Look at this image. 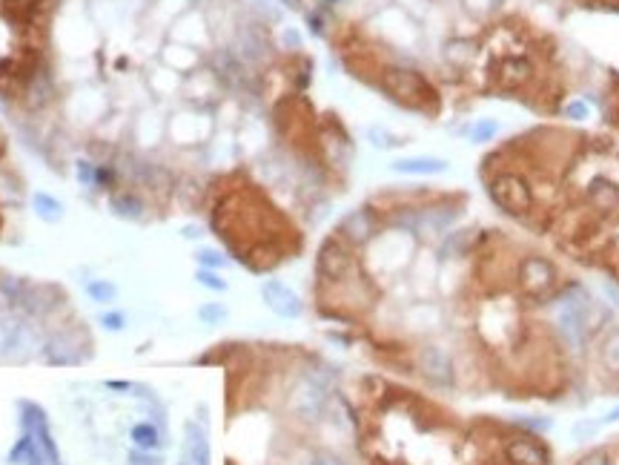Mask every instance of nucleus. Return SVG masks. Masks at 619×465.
I'll return each instance as SVG.
<instances>
[{
    "mask_svg": "<svg viewBox=\"0 0 619 465\" xmlns=\"http://www.w3.org/2000/svg\"><path fill=\"white\" fill-rule=\"evenodd\" d=\"M181 460L187 465H209V460H213L207 431L198 422H187V428H184V454H181Z\"/></svg>",
    "mask_w": 619,
    "mask_h": 465,
    "instance_id": "obj_4",
    "label": "nucleus"
},
{
    "mask_svg": "<svg viewBox=\"0 0 619 465\" xmlns=\"http://www.w3.org/2000/svg\"><path fill=\"white\" fill-rule=\"evenodd\" d=\"M129 462H132V465H158L155 460H150V457H143V454H132V457H129Z\"/></svg>",
    "mask_w": 619,
    "mask_h": 465,
    "instance_id": "obj_21",
    "label": "nucleus"
},
{
    "mask_svg": "<svg viewBox=\"0 0 619 465\" xmlns=\"http://www.w3.org/2000/svg\"><path fill=\"white\" fill-rule=\"evenodd\" d=\"M26 454H32V440H29V437H23V440H21L18 445H14V448H12V454H9V460H12V462H21V460H23Z\"/></svg>",
    "mask_w": 619,
    "mask_h": 465,
    "instance_id": "obj_18",
    "label": "nucleus"
},
{
    "mask_svg": "<svg viewBox=\"0 0 619 465\" xmlns=\"http://www.w3.org/2000/svg\"><path fill=\"white\" fill-rule=\"evenodd\" d=\"M565 115L574 118V121H585V118H591V106L585 101H571L565 106Z\"/></svg>",
    "mask_w": 619,
    "mask_h": 465,
    "instance_id": "obj_15",
    "label": "nucleus"
},
{
    "mask_svg": "<svg viewBox=\"0 0 619 465\" xmlns=\"http://www.w3.org/2000/svg\"><path fill=\"white\" fill-rule=\"evenodd\" d=\"M198 316H201V322H207V325H218V322L226 319V308H221V304H204V308L198 310Z\"/></svg>",
    "mask_w": 619,
    "mask_h": 465,
    "instance_id": "obj_13",
    "label": "nucleus"
},
{
    "mask_svg": "<svg viewBox=\"0 0 619 465\" xmlns=\"http://www.w3.org/2000/svg\"><path fill=\"white\" fill-rule=\"evenodd\" d=\"M591 465H602V462H599V460H591Z\"/></svg>",
    "mask_w": 619,
    "mask_h": 465,
    "instance_id": "obj_22",
    "label": "nucleus"
},
{
    "mask_svg": "<svg viewBox=\"0 0 619 465\" xmlns=\"http://www.w3.org/2000/svg\"><path fill=\"white\" fill-rule=\"evenodd\" d=\"M101 322H104L106 330H124V316L121 313H106Z\"/></svg>",
    "mask_w": 619,
    "mask_h": 465,
    "instance_id": "obj_19",
    "label": "nucleus"
},
{
    "mask_svg": "<svg viewBox=\"0 0 619 465\" xmlns=\"http://www.w3.org/2000/svg\"><path fill=\"white\" fill-rule=\"evenodd\" d=\"M557 325H559V333L565 336L571 345H582L585 339V328H588V296L582 291H571L565 293L559 302H557Z\"/></svg>",
    "mask_w": 619,
    "mask_h": 465,
    "instance_id": "obj_2",
    "label": "nucleus"
},
{
    "mask_svg": "<svg viewBox=\"0 0 619 465\" xmlns=\"http://www.w3.org/2000/svg\"><path fill=\"white\" fill-rule=\"evenodd\" d=\"M602 425L599 422H576L574 425V440H591Z\"/></svg>",
    "mask_w": 619,
    "mask_h": 465,
    "instance_id": "obj_17",
    "label": "nucleus"
},
{
    "mask_svg": "<svg viewBox=\"0 0 619 465\" xmlns=\"http://www.w3.org/2000/svg\"><path fill=\"white\" fill-rule=\"evenodd\" d=\"M198 284L209 287V291H215V293H224V291H226V282H224V279H218L215 270H207V267H201V270H198Z\"/></svg>",
    "mask_w": 619,
    "mask_h": 465,
    "instance_id": "obj_12",
    "label": "nucleus"
},
{
    "mask_svg": "<svg viewBox=\"0 0 619 465\" xmlns=\"http://www.w3.org/2000/svg\"><path fill=\"white\" fill-rule=\"evenodd\" d=\"M52 0H0V92L18 95L35 75Z\"/></svg>",
    "mask_w": 619,
    "mask_h": 465,
    "instance_id": "obj_1",
    "label": "nucleus"
},
{
    "mask_svg": "<svg viewBox=\"0 0 619 465\" xmlns=\"http://www.w3.org/2000/svg\"><path fill=\"white\" fill-rule=\"evenodd\" d=\"M35 201H38V207H40V210H38V213H43L46 218H58V216H60V204H58V201H52V199H46V196H38Z\"/></svg>",
    "mask_w": 619,
    "mask_h": 465,
    "instance_id": "obj_16",
    "label": "nucleus"
},
{
    "mask_svg": "<svg viewBox=\"0 0 619 465\" xmlns=\"http://www.w3.org/2000/svg\"><path fill=\"white\" fill-rule=\"evenodd\" d=\"M499 135V124L493 118H479L474 126H470V141L474 144H487Z\"/></svg>",
    "mask_w": 619,
    "mask_h": 465,
    "instance_id": "obj_9",
    "label": "nucleus"
},
{
    "mask_svg": "<svg viewBox=\"0 0 619 465\" xmlns=\"http://www.w3.org/2000/svg\"><path fill=\"white\" fill-rule=\"evenodd\" d=\"M602 359H605V365L611 367V371H619V330L611 333L605 345H602Z\"/></svg>",
    "mask_w": 619,
    "mask_h": 465,
    "instance_id": "obj_10",
    "label": "nucleus"
},
{
    "mask_svg": "<svg viewBox=\"0 0 619 465\" xmlns=\"http://www.w3.org/2000/svg\"><path fill=\"white\" fill-rule=\"evenodd\" d=\"M508 454H511L513 462H519V465H539V462L545 460L539 448L530 445V442H513V445L508 448Z\"/></svg>",
    "mask_w": 619,
    "mask_h": 465,
    "instance_id": "obj_8",
    "label": "nucleus"
},
{
    "mask_svg": "<svg viewBox=\"0 0 619 465\" xmlns=\"http://www.w3.org/2000/svg\"><path fill=\"white\" fill-rule=\"evenodd\" d=\"M0 152H3V138H0Z\"/></svg>",
    "mask_w": 619,
    "mask_h": 465,
    "instance_id": "obj_23",
    "label": "nucleus"
},
{
    "mask_svg": "<svg viewBox=\"0 0 619 465\" xmlns=\"http://www.w3.org/2000/svg\"><path fill=\"white\" fill-rule=\"evenodd\" d=\"M86 293L95 302H112V299H115V284H109V282H89L86 284Z\"/></svg>",
    "mask_w": 619,
    "mask_h": 465,
    "instance_id": "obj_11",
    "label": "nucleus"
},
{
    "mask_svg": "<svg viewBox=\"0 0 619 465\" xmlns=\"http://www.w3.org/2000/svg\"><path fill=\"white\" fill-rule=\"evenodd\" d=\"M614 422H619V405H616L614 411H608V413L599 420V425H614Z\"/></svg>",
    "mask_w": 619,
    "mask_h": 465,
    "instance_id": "obj_20",
    "label": "nucleus"
},
{
    "mask_svg": "<svg viewBox=\"0 0 619 465\" xmlns=\"http://www.w3.org/2000/svg\"><path fill=\"white\" fill-rule=\"evenodd\" d=\"M393 170L404 175H439V172H447V161L445 158L416 155V158H399V161H393Z\"/></svg>",
    "mask_w": 619,
    "mask_h": 465,
    "instance_id": "obj_5",
    "label": "nucleus"
},
{
    "mask_svg": "<svg viewBox=\"0 0 619 465\" xmlns=\"http://www.w3.org/2000/svg\"><path fill=\"white\" fill-rule=\"evenodd\" d=\"M129 437H132V445L141 448V451H152V448H158V442H161L158 428L150 425V422H138V425H132Z\"/></svg>",
    "mask_w": 619,
    "mask_h": 465,
    "instance_id": "obj_7",
    "label": "nucleus"
},
{
    "mask_svg": "<svg viewBox=\"0 0 619 465\" xmlns=\"http://www.w3.org/2000/svg\"><path fill=\"white\" fill-rule=\"evenodd\" d=\"M261 299H264L267 308L281 319H299L301 316V299H299L296 291H290L284 282H275V279L264 282L261 284Z\"/></svg>",
    "mask_w": 619,
    "mask_h": 465,
    "instance_id": "obj_3",
    "label": "nucleus"
},
{
    "mask_svg": "<svg viewBox=\"0 0 619 465\" xmlns=\"http://www.w3.org/2000/svg\"><path fill=\"white\" fill-rule=\"evenodd\" d=\"M550 279H553V267L548 264V262H542V259H530V262H525V284L530 287V291H545V287L550 284Z\"/></svg>",
    "mask_w": 619,
    "mask_h": 465,
    "instance_id": "obj_6",
    "label": "nucleus"
},
{
    "mask_svg": "<svg viewBox=\"0 0 619 465\" xmlns=\"http://www.w3.org/2000/svg\"><path fill=\"white\" fill-rule=\"evenodd\" d=\"M198 262H201V267H207V270H221L224 264H226V259L221 253H215V250H201L198 253Z\"/></svg>",
    "mask_w": 619,
    "mask_h": 465,
    "instance_id": "obj_14",
    "label": "nucleus"
}]
</instances>
